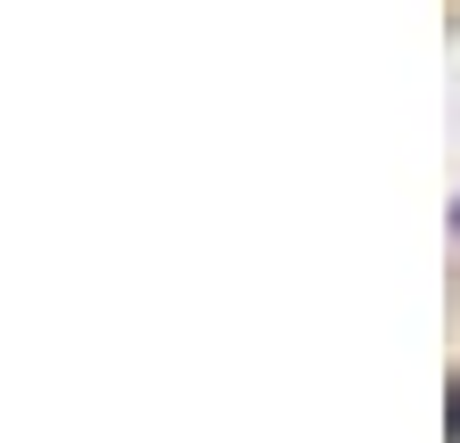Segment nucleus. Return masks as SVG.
Here are the masks:
<instances>
[{
	"mask_svg": "<svg viewBox=\"0 0 460 443\" xmlns=\"http://www.w3.org/2000/svg\"><path fill=\"white\" fill-rule=\"evenodd\" d=\"M452 435H460V419H452Z\"/></svg>",
	"mask_w": 460,
	"mask_h": 443,
	"instance_id": "1",
	"label": "nucleus"
}]
</instances>
